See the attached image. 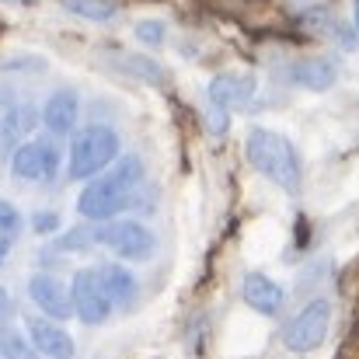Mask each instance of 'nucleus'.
Segmentation results:
<instances>
[{
	"label": "nucleus",
	"mask_w": 359,
	"mask_h": 359,
	"mask_svg": "<svg viewBox=\"0 0 359 359\" xmlns=\"http://www.w3.org/2000/svg\"><path fill=\"white\" fill-rule=\"evenodd\" d=\"M297 7H321V4H328V0H293Z\"/></svg>",
	"instance_id": "b1692460"
},
{
	"label": "nucleus",
	"mask_w": 359,
	"mask_h": 359,
	"mask_svg": "<svg viewBox=\"0 0 359 359\" xmlns=\"http://www.w3.org/2000/svg\"><path fill=\"white\" fill-rule=\"evenodd\" d=\"M133 203V189L109 168L98 175V182H88L77 196V213L91 224H112L122 210Z\"/></svg>",
	"instance_id": "20e7f679"
},
{
	"label": "nucleus",
	"mask_w": 359,
	"mask_h": 359,
	"mask_svg": "<svg viewBox=\"0 0 359 359\" xmlns=\"http://www.w3.org/2000/svg\"><path fill=\"white\" fill-rule=\"evenodd\" d=\"M60 7L81 21H95V25H112L119 7L112 0H60Z\"/></svg>",
	"instance_id": "dca6fc26"
},
{
	"label": "nucleus",
	"mask_w": 359,
	"mask_h": 359,
	"mask_svg": "<svg viewBox=\"0 0 359 359\" xmlns=\"http://www.w3.org/2000/svg\"><path fill=\"white\" fill-rule=\"evenodd\" d=\"M25 332H28V342L39 356L46 359H74L77 346H74V335L56 325V321H46V318H28L25 321Z\"/></svg>",
	"instance_id": "9d476101"
},
{
	"label": "nucleus",
	"mask_w": 359,
	"mask_h": 359,
	"mask_svg": "<svg viewBox=\"0 0 359 359\" xmlns=\"http://www.w3.org/2000/svg\"><path fill=\"white\" fill-rule=\"evenodd\" d=\"M164 35H168V28H164V21H140L136 25V42H143L147 49H157V46H164Z\"/></svg>",
	"instance_id": "6ab92c4d"
},
{
	"label": "nucleus",
	"mask_w": 359,
	"mask_h": 359,
	"mask_svg": "<svg viewBox=\"0 0 359 359\" xmlns=\"http://www.w3.org/2000/svg\"><path fill=\"white\" fill-rule=\"evenodd\" d=\"M21 213H18V206L14 203H7V199H0V238L7 241H18L21 234Z\"/></svg>",
	"instance_id": "a211bd4d"
},
{
	"label": "nucleus",
	"mask_w": 359,
	"mask_h": 359,
	"mask_svg": "<svg viewBox=\"0 0 359 359\" xmlns=\"http://www.w3.org/2000/svg\"><path fill=\"white\" fill-rule=\"evenodd\" d=\"M77 116H81V102H77V91H70V88L53 91V95L46 98V105H42L46 129H49L53 136H60V140L77 129Z\"/></svg>",
	"instance_id": "f8f14e48"
},
{
	"label": "nucleus",
	"mask_w": 359,
	"mask_h": 359,
	"mask_svg": "<svg viewBox=\"0 0 359 359\" xmlns=\"http://www.w3.org/2000/svg\"><path fill=\"white\" fill-rule=\"evenodd\" d=\"M255 98V77L251 74H217L206 88V129L213 136H224L227 126H231V116L244 109L248 102Z\"/></svg>",
	"instance_id": "7ed1b4c3"
},
{
	"label": "nucleus",
	"mask_w": 359,
	"mask_h": 359,
	"mask_svg": "<svg viewBox=\"0 0 359 359\" xmlns=\"http://www.w3.org/2000/svg\"><path fill=\"white\" fill-rule=\"evenodd\" d=\"M290 84H297V88H307V91H328V88H335V81H339V67L332 63V60H325V56H307V60H297V63H290Z\"/></svg>",
	"instance_id": "ddd939ff"
},
{
	"label": "nucleus",
	"mask_w": 359,
	"mask_h": 359,
	"mask_svg": "<svg viewBox=\"0 0 359 359\" xmlns=\"http://www.w3.org/2000/svg\"><path fill=\"white\" fill-rule=\"evenodd\" d=\"M95 241H98V231H95V238H91V231L77 227V231H70L67 238L56 241V248H60V251H84V248H91Z\"/></svg>",
	"instance_id": "aec40b11"
},
{
	"label": "nucleus",
	"mask_w": 359,
	"mask_h": 359,
	"mask_svg": "<svg viewBox=\"0 0 359 359\" xmlns=\"http://www.w3.org/2000/svg\"><path fill=\"white\" fill-rule=\"evenodd\" d=\"M98 241L112 248L122 262H147L154 255V234L140 220H116L105 231H98Z\"/></svg>",
	"instance_id": "6e6552de"
},
{
	"label": "nucleus",
	"mask_w": 359,
	"mask_h": 359,
	"mask_svg": "<svg viewBox=\"0 0 359 359\" xmlns=\"http://www.w3.org/2000/svg\"><path fill=\"white\" fill-rule=\"evenodd\" d=\"M119 67L129 74V77H136V81H143V84H154V88H164L168 84V70L154 60V56H140V53H122L119 56Z\"/></svg>",
	"instance_id": "2eb2a0df"
},
{
	"label": "nucleus",
	"mask_w": 359,
	"mask_h": 359,
	"mask_svg": "<svg viewBox=\"0 0 359 359\" xmlns=\"http://www.w3.org/2000/svg\"><path fill=\"white\" fill-rule=\"evenodd\" d=\"M241 297H244V304L251 311H258L265 318H276L283 311V304H286V290L265 272H248L244 283H241Z\"/></svg>",
	"instance_id": "9b49d317"
},
{
	"label": "nucleus",
	"mask_w": 359,
	"mask_h": 359,
	"mask_svg": "<svg viewBox=\"0 0 359 359\" xmlns=\"http://www.w3.org/2000/svg\"><path fill=\"white\" fill-rule=\"evenodd\" d=\"M32 231L42 234V238H46V234H56V231H60V213H53V210L42 213V210H39V213L32 217Z\"/></svg>",
	"instance_id": "412c9836"
},
{
	"label": "nucleus",
	"mask_w": 359,
	"mask_h": 359,
	"mask_svg": "<svg viewBox=\"0 0 359 359\" xmlns=\"http://www.w3.org/2000/svg\"><path fill=\"white\" fill-rule=\"evenodd\" d=\"M14 248V241H7V238H0V262H4V255Z\"/></svg>",
	"instance_id": "393cba45"
},
{
	"label": "nucleus",
	"mask_w": 359,
	"mask_h": 359,
	"mask_svg": "<svg viewBox=\"0 0 359 359\" xmlns=\"http://www.w3.org/2000/svg\"><path fill=\"white\" fill-rule=\"evenodd\" d=\"M4 74H11V77H39V74H46V60L21 53V56L4 60Z\"/></svg>",
	"instance_id": "f3484780"
},
{
	"label": "nucleus",
	"mask_w": 359,
	"mask_h": 359,
	"mask_svg": "<svg viewBox=\"0 0 359 359\" xmlns=\"http://www.w3.org/2000/svg\"><path fill=\"white\" fill-rule=\"evenodd\" d=\"M328 328H332V304L318 297L283 328V346L290 353H311L328 339Z\"/></svg>",
	"instance_id": "39448f33"
},
{
	"label": "nucleus",
	"mask_w": 359,
	"mask_h": 359,
	"mask_svg": "<svg viewBox=\"0 0 359 359\" xmlns=\"http://www.w3.org/2000/svg\"><path fill=\"white\" fill-rule=\"evenodd\" d=\"M349 18H353V28L359 32V0H353V14H349Z\"/></svg>",
	"instance_id": "a878e982"
},
{
	"label": "nucleus",
	"mask_w": 359,
	"mask_h": 359,
	"mask_svg": "<svg viewBox=\"0 0 359 359\" xmlns=\"http://www.w3.org/2000/svg\"><path fill=\"white\" fill-rule=\"evenodd\" d=\"M7 314H11V293H7V290L0 286V321H4Z\"/></svg>",
	"instance_id": "5701e85b"
},
{
	"label": "nucleus",
	"mask_w": 359,
	"mask_h": 359,
	"mask_svg": "<svg viewBox=\"0 0 359 359\" xmlns=\"http://www.w3.org/2000/svg\"><path fill=\"white\" fill-rule=\"evenodd\" d=\"M244 154L251 161V168L258 175H265L276 189L297 196L300 185H304V161L293 147V140H286L283 133L276 129H251L248 140H244Z\"/></svg>",
	"instance_id": "f257e3e1"
},
{
	"label": "nucleus",
	"mask_w": 359,
	"mask_h": 359,
	"mask_svg": "<svg viewBox=\"0 0 359 359\" xmlns=\"http://www.w3.org/2000/svg\"><path fill=\"white\" fill-rule=\"evenodd\" d=\"M335 35H339V46H342V49H349V53H356L359 49V32L353 28V21L335 25Z\"/></svg>",
	"instance_id": "4be33fe9"
},
{
	"label": "nucleus",
	"mask_w": 359,
	"mask_h": 359,
	"mask_svg": "<svg viewBox=\"0 0 359 359\" xmlns=\"http://www.w3.org/2000/svg\"><path fill=\"white\" fill-rule=\"evenodd\" d=\"M98 283H102V290H105V297L112 300V307H133L136 304V276L119 265V262H102L98 269Z\"/></svg>",
	"instance_id": "4468645a"
},
{
	"label": "nucleus",
	"mask_w": 359,
	"mask_h": 359,
	"mask_svg": "<svg viewBox=\"0 0 359 359\" xmlns=\"http://www.w3.org/2000/svg\"><path fill=\"white\" fill-rule=\"evenodd\" d=\"M0 359H21V356H14V353H7V349H0Z\"/></svg>",
	"instance_id": "bb28decb"
},
{
	"label": "nucleus",
	"mask_w": 359,
	"mask_h": 359,
	"mask_svg": "<svg viewBox=\"0 0 359 359\" xmlns=\"http://www.w3.org/2000/svg\"><path fill=\"white\" fill-rule=\"evenodd\" d=\"M28 297H32V304H35L46 318H53V321H67V318L74 314L70 286H67L60 276H53V272H35V276L28 279Z\"/></svg>",
	"instance_id": "1a4fd4ad"
},
{
	"label": "nucleus",
	"mask_w": 359,
	"mask_h": 359,
	"mask_svg": "<svg viewBox=\"0 0 359 359\" xmlns=\"http://www.w3.org/2000/svg\"><path fill=\"white\" fill-rule=\"evenodd\" d=\"M60 147L53 140H32V143H21L11 150V175L21 178V182H53L56 171H60Z\"/></svg>",
	"instance_id": "423d86ee"
},
{
	"label": "nucleus",
	"mask_w": 359,
	"mask_h": 359,
	"mask_svg": "<svg viewBox=\"0 0 359 359\" xmlns=\"http://www.w3.org/2000/svg\"><path fill=\"white\" fill-rule=\"evenodd\" d=\"M4 4H25V0H4Z\"/></svg>",
	"instance_id": "cd10ccee"
},
{
	"label": "nucleus",
	"mask_w": 359,
	"mask_h": 359,
	"mask_svg": "<svg viewBox=\"0 0 359 359\" xmlns=\"http://www.w3.org/2000/svg\"><path fill=\"white\" fill-rule=\"evenodd\" d=\"M122 154V140L119 133L105 122L84 126L74 143H70V161H67V178L70 182H88L98 178L102 171H109Z\"/></svg>",
	"instance_id": "f03ea898"
},
{
	"label": "nucleus",
	"mask_w": 359,
	"mask_h": 359,
	"mask_svg": "<svg viewBox=\"0 0 359 359\" xmlns=\"http://www.w3.org/2000/svg\"><path fill=\"white\" fill-rule=\"evenodd\" d=\"M70 300H74V314L84 321V325H105L109 314H112V300L105 297L102 283H98V272L91 269H81L70 283Z\"/></svg>",
	"instance_id": "0eeeda50"
}]
</instances>
